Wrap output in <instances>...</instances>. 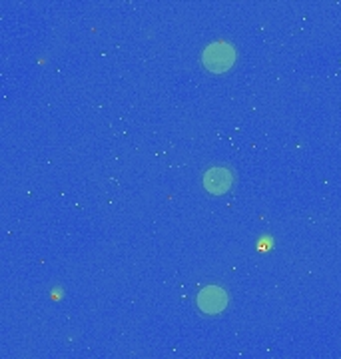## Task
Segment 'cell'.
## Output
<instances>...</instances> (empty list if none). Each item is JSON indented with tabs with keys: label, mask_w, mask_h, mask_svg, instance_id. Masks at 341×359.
Listing matches in <instances>:
<instances>
[{
	"label": "cell",
	"mask_w": 341,
	"mask_h": 359,
	"mask_svg": "<svg viewBox=\"0 0 341 359\" xmlns=\"http://www.w3.org/2000/svg\"><path fill=\"white\" fill-rule=\"evenodd\" d=\"M236 62V50L226 42L210 44L203 52V66L210 72H226Z\"/></svg>",
	"instance_id": "6da1fadb"
},
{
	"label": "cell",
	"mask_w": 341,
	"mask_h": 359,
	"mask_svg": "<svg viewBox=\"0 0 341 359\" xmlns=\"http://www.w3.org/2000/svg\"><path fill=\"white\" fill-rule=\"evenodd\" d=\"M196 302H198V308L202 309L203 313H210V316L212 313H220L227 306L226 292L220 290V287H214V285L203 287L202 292L198 294V297H196Z\"/></svg>",
	"instance_id": "7a4b0ae2"
},
{
	"label": "cell",
	"mask_w": 341,
	"mask_h": 359,
	"mask_svg": "<svg viewBox=\"0 0 341 359\" xmlns=\"http://www.w3.org/2000/svg\"><path fill=\"white\" fill-rule=\"evenodd\" d=\"M232 182H234V176H232V172H227L226 168H214L203 178L206 188L212 194H226L232 188Z\"/></svg>",
	"instance_id": "3957f363"
}]
</instances>
